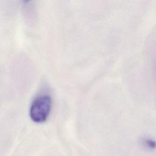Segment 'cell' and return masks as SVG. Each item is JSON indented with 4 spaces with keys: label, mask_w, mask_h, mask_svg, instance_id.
<instances>
[{
    "label": "cell",
    "mask_w": 156,
    "mask_h": 156,
    "mask_svg": "<svg viewBox=\"0 0 156 156\" xmlns=\"http://www.w3.org/2000/svg\"><path fill=\"white\" fill-rule=\"evenodd\" d=\"M143 144L147 148L149 149H154L155 147V142L152 140H147L145 139L143 141Z\"/></svg>",
    "instance_id": "obj_2"
},
{
    "label": "cell",
    "mask_w": 156,
    "mask_h": 156,
    "mask_svg": "<svg viewBox=\"0 0 156 156\" xmlns=\"http://www.w3.org/2000/svg\"><path fill=\"white\" fill-rule=\"evenodd\" d=\"M52 103V99L49 95L43 94L37 97L30 107V119L37 123L46 121L51 113Z\"/></svg>",
    "instance_id": "obj_1"
}]
</instances>
